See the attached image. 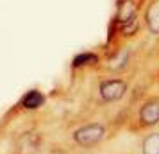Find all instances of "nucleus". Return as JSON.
I'll return each mask as SVG.
<instances>
[{
  "label": "nucleus",
  "instance_id": "obj_4",
  "mask_svg": "<svg viewBox=\"0 0 159 154\" xmlns=\"http://www.w3.org/2000/svg\"><path fill=\"white\" fill-rule=\"evenodd\" d=\"M139 120L143 122L145 125H154L159 122V102L154 100V102L145 104L141 111H139Z\"/></svg>",
  "mask_w": 159,
  "mask_h": 154
},
{
  "label": "nucleus",
  "instance_id": "obj_8",
  "mask_svg": "<svg viewBox=\"0 0 159 154\" xmlns=\"http://www.w3.org/2000/svg\"><path fill=\"white\" fill-rule=\"evenodd\" d=\"M97 56L95 54H89V52H86V54H79V56H75V59H73V66H82V65H89V63H97Z\"/></svg>",
  "mask_w": 159,
  "mask_h": 154
},
{
  "label": "nucleus",
  "instance_id": "obj_3",
  "mask_svg": "<svg viewBox=\"0 0 159 154\" xmlns=\"http://www.w3.org/2000/svg\"><path fill=\"white\" fill-rule=\"evenodd\" d=\"M116 20L120 25L125 27V30H129V25L134 23L136 20V6L132 0H122L118 6V13H116Z\"/></svg>",
  "mask_w": 159,
  "mask_h": 154
},
{
  "label": "nucleus",
  "instance_id": "obj_2",
  "mask_svg": "<svg viewBox=\"0 0 159 154\" xmlns=\"http://www.w3.org/2000/svg\"><path fill=\"white\" fill-rule=\"evenodd\" d=\"M127 91V82L122 79H109L100 84V97L106 102H115L120 100Z\"/></svg>",
  "mask_w": 159,
  "mask_h": 154
},
{
  "label": "nucleus",
  "instance_id": "obj_5",
  "mask_svg": "<svg viewBox=\"0 0 159 154\" xmlns=\"http://www.w3.org/2000/svg\"><path fill=\"white\" fill-rule=\"evenodd\" d=\"M145 20H147V27L152 34H159V2H154L147 9Z\"/></svg>",
  "mask_w": 159,
  "mask_h": 154
},
{
  "label": "nucleus",
  "instance_id": "obj_7",
  "mask_svg": "<svg viewBox=\"0 0 159 154\" xmlns=\"http://www.w3.org/2000/svg\"><path fill=\"white\" fill-rule=\"evenodd\" d=\"M141 152L143 154H159V133H152V134H148L143 140Z\"/></svg>",
  "mask_w": 159,
  "mask_h": 154
},
{
  "label": "nucleus",
  "instance_id": "obj_1",
  "mask_svg": "<svg viewBox=\"0 0 159 154\" xmlns=\"http://www.w3.org/2000/svg\"><path fill=\"white\" fill-rule=\"evenodd\" d=\"M104 134H106V129L102 124H89L84 127H79L73 133V140L80 147H93L104 138Z\"/></svg>",
  "mask_w": 159,
  "mask_h": 154
},
{
  "label": "nucleus",
  "instance_id": "obj_6",
  "mask_svg": "<svg viewBox=\"0 0 159 154\" xmlns=\"http://www.w3.org/2000/svg\"><path fill=\"white\" fill-rule=\"evenodd\" d=\"M43 102H45V97L38 90H30L29 93L22 99V106L27 108V110H38L39 106H43Z\"/></svg>",
  "mask_w": 159,
  "mask_h": 154
}]
</instances>
